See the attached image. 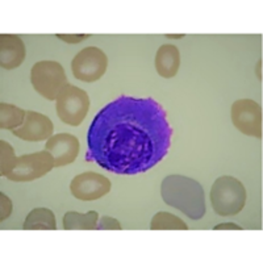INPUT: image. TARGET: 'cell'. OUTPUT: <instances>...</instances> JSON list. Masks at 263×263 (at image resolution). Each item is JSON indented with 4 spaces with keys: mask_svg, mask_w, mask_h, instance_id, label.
<instances>
[{
    "mask_svg": "<svg viewBox=\"0 0 263 263\" xmlns=\"http://www.w3.org/2000/svg\"><path fill=\"white\" fill-rule=\"evenodd\" d=\"M171 137L166 111L154 99L121 96L92 120L86 161L117 175L146 173L166 157Z\"/></svg>",
    "mask_w": 263,
    "mask_h": 263,
    "instance_id": "6da1fadb",
    "label": "cell"
},
{
    "mask_svg": "<svg viewBox=\"0 0 263 263\" xmlns=\"http://www.w3.org/2000/svg\"><path fill=\"white\" fill-rule=\"evenodd\" d=\"M161 195L167 205L174 206L191 220L205 215L204 190L199 182L184 175H168L161 184Z\"/></svg>",
    "mask_w": 263,
    "mask_h": 263,
    "instance_id": "7a4b0ae2",
    "label": "cell"
},
{
    "mask_svg": "<svg viewBox=\"0 0 263 263\" xmlns=\"http://www.w3.org/2000/svg\"><path fill=\"white\" fill-rule=\"evenodd\" d=\"M211 203L218 216H234L243 210L246 190L237 178L224 175L216 179L211 189Z\"/></svg>",
    "mask_w": 263,
    "mask_h": 263,
    "instance_id": "3957f363",
    "label": "cell"
},
{
    "mask_svg": "<svg viewBox=\"0 0 263 263\" xmlns=\"http://www.w3.org/2000/svg\"><path fill=\"white\" fill-rule=\"evenodd\" d=\"M30 82L33 88L48 100H57L67 86L65 69L55 61H40L32 67Z\"/></svg>",
    "mask_w": 263,
    "mask_h": 263,
    "instance_id": "277c9868",
    "label": "cell"
},
{
    "mask_svg": "<svg viewBox=\"0 0 263 263\" xmlns=\"http://www.w3.org/2000/svg\"><path fill=\"white\" fill-rule=\"evenodd\" d=\"M57 115L62 123L78 126L86 119L90 109V98L84 90L72 84H67L57 98Z\"/></svg>",
    "mask_w": 263,
    "mask_h": 263,
    "instance_id": "5b68a950",
    "label": "cell"
},
{
    "mask_svg": "<svg viewBox=\"0 0 263 263\" xmlns=\"http://www.w3.org/2000/svg\"><path fill=\"white\" fill-rule=\"evenodd\" d=\"M53 167H55V162L48 150L32 153L17 157L7 178L12 182H32L46 175Z\"/></svg>",
    "mask_w": 263,
    "mask_h": 263,
    "instance_id": "8992f818",
    "label": "cell"
},
{
    "mask_svg": "<svg viewBox=\"0 0 263 263\" xmlns=\"http://www.w3.org/2000/svg\"><path fill=\"white\" fill-rule=\"evenodd\" d=\"M108 58L102 49L88 46L79 51L71 62V70L78 81L92 83L105 74Z\"/></svg>",
    "mask_w": 263,
    "mask_h": 263,
    "instance_id": "52a82bcc",
    "label": "cell"
},
{
    "mask_svg": "<svg viewBox=\"0 0 263 263\" xmlns=\"http://www.w3.org/2000/svg\"><path fill=\"white\" fill-rule=\"evenodd\" d=\"M230 116L233 125L241 133L258 140L262 138V108L251 99H241L232 105Z\"/></svg>",
    "mask_w": 263,
    "mask_h": 263,
    "instance_id": "ba28073f",
    "label": "cell"
},
{
    "mask_svg": "<svg viewBox=\"0 0 263 263\" xmlns=\"http://www.w3.org/2000/svg\"><path fill=\"white\" fill-rule=\"evenodd\" d=\"M111 180L98 173L79 174L70 184L72 196L83 201L98 200L111 191Z\"/></svg>",
    "mask_w": 263,
    "mask_h": 263,
    "instance_id": "9c48e42d",
    "label": "cell"
},
{
    "mask_svg": "<svg viewBox=\"0 0 263 263\" xmlns=\"http://www.w3.org/2000/svg\"><path fill=\"white\" fill-rule=\"evenodd\" d=\"M53 130L54 125L48 116L34 111H27L23 125L12 130V133L20 140L28 142H39V141L49 140L53 136Z\"/></svg>",
    "mask_w": 263,
    "mask_h": 263,
    "instance_id": "30bf717a",
    "label": "cell"
},
{
    "mask_svg": "<svg viewBox=\"0 0 263 263\" xmlns=\"http://www.w3.org/2000/svg\"><path fill=\"white\" fill-rule=\"evenodd\" d=\"M78 138L69 133H58L51 136L45 145V150H48L53 156L55 167H63L72 163L79 154Z\"/></svg>",
    "mask_w": 263,
    "mask_h": 263,
    "instance_id": "8fae6325",
    "label": "cell"
},
{
    "mask_svg": "<svg viewBox=\"0 0 263 263\" xmlns=\"http://www.w3.org/2000/svg\"><path fill=\"white\" fill-rule=\"evenodd\" d=\"M25 45L23 40L13 34H0V66L13 70L24 62Z\"/></svg>",
    "mask_w": 263,
    "mask_h": 263,
    "instance_id": "7c38bea8",
    "label": "cell"
},
{
    "mask_svg": "<svg viewBox=\"0 0 263 263\" xmlns=\"http://www.w3.org/2000/svg\"><path fill=\"white\" fill-rule=\"evenodd\" d=\"M180 66V54L177 46L166 44L158 49L156 54V69L162 78L170 79L175 77Z\"/></svg>",
    "mask_w": 263,
    "mask_h": 263,
    "instance_id": "4fadbf2b",
    "label": "cell"
},
{
    "mask_svg": "<svg viewBox=\"0 0 263 263\" xmlns=\"http://www.w3.org/2000/svg\"><path fill=\"white\" fill-rule=\"evenodd\" d=\"M25 230H55L57 229V222H55V216L48 208H36L30 211L24 221Z\"/></svg>",
    "mask_w": 263,
    "mask_h": 263,
    "instance_id": "5bb4252c",
    "label": "cell"
},
{
    "mask_svg": "<svg viewBox=\"0 0 263 263\" xmlns=\"http://www.w3.org/2000/svg\"><path fill=\"white\" fill-rule=\"evenodd\" d=\"M99 215L95 211L87 213L67 212L63 217V228L66 230H92L98 229Z\"/></svg>",
    "mask_w": 263,
    "mask_h": 263,
    "instance_id": "9a60e30c",
    "label": "cell"
},
{
    "mask_svg": "<svg viewBox=\"0 0 263 263\" xmlns=\"http://www.w3.org/2000/svg\"><path fill=\"white\" fill-rule=\"evenodd\" d=\"M27 111L16 107L13 104L2 103L0 104V128L15 130L18 126L23 125Z\"/></svg>",
    "mask_w": 263,
    "mask_h": 263,
    "instance_id": "2e32d148",
    "label": "cell"
},
{
    "mask_svg": "<svg viewBox=\"0 0 263 263\" xmlns=\"http://www.w3.org/2000/svg\"><path fill=\"white\" fill-rule=\"evenodd\" d=\"M152 230H187L189 227L182 218L170 212H158L150 222Z\"/></svg>",
    "mask_w": 263,
    "mask_h": 263,
    "instance_id": "e0dca14e",
    "label": "cell"
},
{
    "mask_svg": "<svg viewBox=\"0 0 263 263\" xmlns=\"http://www.w3.org/2000/svg\"><path fill=\"white\" fill-rule=\"evenodd\" d=\"M16 158L17 157L15 156L13 147L7 141L0 140V175L2 177H7L11 173Z\"/></svg>",
    "mask_w": 263,
    "mask_h": 263,
    "instance_id": "ac0fdd59",
    "label": "cell"
},
{
    "mask_svg": "<svg viewBox=\"0 0 263 263\" xmlns=\"http://www.w3.org/2000/svg\"><path fill=\"white\" fill-rule=\"evenodd\" d=\"M0 221H4L12 212V201L9 200V197L4 192H0Z\"/></svg>",
    "mask_w": 263,
    "mask_h": 263,
    "instance_id": "d6986e66",
    "label": "cell"
},
{
    "mask_svg": "<svg viewBox=\"0 0 263 263\" xmlns=\"http://www.w3.org/2000/svg\"><path fill=\"white\" fill-rule=\"evenodd\" d=\"M98 229L99 230H109V229H121V224L117 221L116 218L109 217V216H103L98 221Z\"/></svg>",
    "mask_w": 263,
    "mask_h": 263,
    "instance_id": "ffe728a7",
    "label": "cell"
},
{
    "mask_svg": "<svg viewBox=\"0 0 263 263\" xmlns=\"http://www.w3.org/2000/svg\"><path fill=\"white\" fill-rule=\"evenodd\" d=\"M57 37L62 41L67 42V44H78V42L84 41L88 39V34H57Z\"/></svg>",
    "mask_w": 263,
    "mask_h": 263,
    "instance_id": "44dd1931",
    "label": "cell"
},
{
    "mask_svg": "<svg viewBox=\"0 0 263 263\" xmlns=\"http://www.w3.org/2000/svg\"><path fill=\"white\" fill-rule=\"evenodd\" d=\"M221 229H234V230H241L242 228L238 227L237 224L233 222H227V224H220L217 227H215V230H221Z\"/></svg>",
    "mask_w": 263,
    "mask_h": 263,
    "instance_id": "7402d4cb",
    "label": "cell"
}]
</instances>
